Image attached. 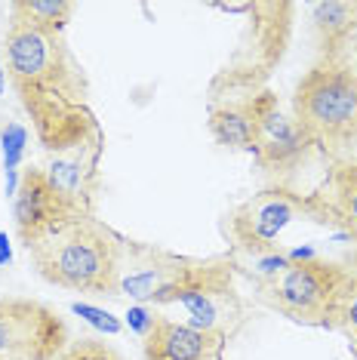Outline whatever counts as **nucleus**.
Segmentation results:
<instances>
[{"label":"nucleus","mask_w":357,"mask_h":360,"mask_svg":"<svg viewBox=\"0 0 357 360\" xmlns=\"http://www.w3.org/2000/svg\"><path fill=\"white\" fill-rule=\"evenodd\" d=\"M351 354H354V360H357V345H351Z\"/></svg>","instance_id":"obj_26"},{"label":"nucleus","mask_w":357,"mask_h":360,"mask_svg":"<svg viewBox=\"0 0 357 360\" xmlns=\"http://www.w3.org/2000/svg\"><path fill=\"white\" fill-rule=\"evenodd\" d=\"M345 271H351V274H357V250L351 252V256H348V268Z\"/></svg>","instance_id":"obj_25"},{"label":"nucleus","mask_w":357,"mask_h":360,"mask_svg":"<svg viewBox=\"0 0 357 360\" xmlns=\"http://www.w3.org/2000/svg\"><path fill=\"white\" fill-rule=\"evenodd\" d=\"M71 311H74L77 317H84L89 326H96V330H102V333H108V335H117V333H120V321H117V317L108 314V311H102V308H96V305H86V302H74V305H71Z\"/></svg>","instance_id":"obj_20"},{"label":"nucleus","mask_w":357,"mask_h":360,"mask_svg":"<svg viewBox=\"0 0 357 360\" xmlns=\"http://www.w3.org/2000/svg\"><path fill=\"white\" fill-rule=\"evenodd\" d=\"M6 93V65H4V59H0V96Z\"/></svg>","instance_id":"obj_24"},{"label":"nucleus","mask_w":357,"mask_h":360,"mask_svg":"<svg viewBox=\"0 0 357 360\" xmlns=\"http://www.w3.org/2000/svg\"><path fill=\"white\" fill-rule=\"evenodd\" d=\"M13 262V247H10V237L0 231V265H10Z\"/></svg>","instance_id":"obj_23"},{"label":"nucleus","mask_w":357,"mask_h":360,"mask_svg":"<svg viewBox=\"0 0 357 360\" xmlns=\"http://www.w3.org/2000/svg\"><path fill=\"white\" fill-rule=\"evenodd\" d=\"M299 216H311L318 222H327L318 194H296L283 185L265 188V191L253 194L228 216V234L234 247L247 252L249 259H256L265 256V252H278V237Z\"/></svg>","instance_id":"obj_5"},{"label":"nucleus","mask_w":357,"mask_h":360,"mask_svg":"<svg viewBox=\"0 0 357 360\" xmlns=\"http://www.w3.org/2000/svg\"><path fill=\"white\" fill-rule=\"evenodd\" d=\"M56 360H124L115 348H108L105 342L96 339H80L74 345H68Z\"/></svg>","instance_id":"obj_19"},{"label":"nucleus","mask_w":357,"mask_h":360,"mask_svg":"<svg viewBox=\"0 0 357 360\" xmlns=\"http://www.w3.org/2000/svg\"><path fill=\"white\" fill-rule=\"evenodd\" d=\"M71 15H74V4L68 0H13L10 4V22L56 31V34H62Z\"/></svg>","instance_id":"obj_16"},{"label":"nucleus","mask_w":357,"mask_h":360,"mask_svg":"<svg viewBox=\"0 0 357 360\" xmlns=\"http://www.w3.org/2000/svg\"><path fill=\"white\" fill-rule=\"evenodd\" d=\"M342 277L345 268L327 259L290 262L278 277L259 281V299L296 323L327 326L332 296Z\"/></svg>","instance_id":"obj_6"},{"label":"nucleus","mask_w":357,"mask_h":360,"mask_svg":"<svg viewBox=\"0 0 357 360\" xmlns=\"http://www.w3.org/2000/svg\"><path fill=\"white\" fill-rule=\"evenodd\" d=\"M327 326L345 333L351 339V345H357V274L345 271V277L339 281L327 314Z\"/></svg>","instance_id":"obj_17"},{"label":"nucleus","mask_w":357,"mask_h":360,"mask_svg":"<svg viewBox=\"0 0 357 360\" xmlns=\"http://www.w3.org/2000/svg\"><path fill=\"white\" fill-rule=\"evenodd\" d=\"M0 148H4V169L15 173L28 148V129L15 120H4L0 124Z\"/></svg>","instance_id":"obj_18"},{"label":"nucleus","mask_w":357,"mask_h":360,"mask_svg":"<svg viewBox=\"0 0 357 360\" xmlns=\"http://www.w3.org/2000/svg\"><path fill=\"white\" fill-rule=\"evenodd\" d=\"M253 265H256L259 281H271V277H278L283 268L290 265V259H287V252H265V256L253 259Z\"/></svg>","instance_id":"obj_21"},{"label":"nucleus","mask_w":357,"mask_h":360,"mask_svg":"<svg viewBox=\"0 0 357 360\" xmlns=\"http://www.w3.org/2000/svg\"><path fill=\"white\" fill-rule=\"evenodd\" d=\"M4 46L6 80L34 127L40 148L59 154L99 129L86 75L62 34L10 22Z\"/></svg>","instance_id":"obj_1"},{"label":"nucleus","mask_w":357,"mask_h":360,"mask_svg":"<svg viewBox=\"0 0 357 360\" xmlns=\"http://www.w3.org/2000/svg\"><path fill=\"white\" fill-rule=\"evenodd\" d=\"M222 84V80H216ZM231 86V84H225ZM240 96H225L209 105V133L222 148L228 151H249L256 136V93L259 86H238Z\"/></svg>","instance_id":"obj_13"},{"label":"nucleus","mask_w":357,"mask_h":360,"mask_svg":"<svg viewBox=\"0 0 357 360\" xmlns=\"http://www.w3.org/2000/svg\"><path fill=\"white\" fill-rule=\"evenodd\" d=\"M314 142L302 129V124L280 108L278 96L271 89H259L256 93V136L249 154L256 158L259 169L268 176L287 179L296 173L302 163L311 158Z\"/></svg>","instance_id":"obj_8"},{"label":"nucleus","mask_w":357,"mask_h":360,"mask_svg":"<svg viewBox=\"0 0 357 360\" xmlns=\"http://www.w3.org/2000/svg\"><path fill=\"white\" fill-rule=\"evenodd\" d=\"M71 212L74 210L65 207V200L53 191L44 169L28 167L25 173H22L19 191H15V198H13V219H15V231H19L25 247L40 240L50 228H56L65 216H71Z\"/></svg>","instance_id":"obj_10"},{"label":"nucleus","mask_w":357,"mask_h":360,"mask_svg":"<svg viewBox=\"0 0 357 360\" xmlns=\"http://www.w3.org/2000/svg\"><path fill=\"white\" fill-rule=\"evenodd\" d=\"M293 117L311 136L314 148L345 160L357 148V75L345 65L318 62L296 84Z\"/></svg>","instance_id":"obj_3"},{"label":"nucleus","mask_w":357,"mask_h":360,"mask_svg":"<svg viewBox=\"0 0 357 360\" xmlns=\"http://www.w3.org/2000/svg\"><path fill=\"white\" fill-rule=\"evenodd\" d=\"M178 305L188 308L191 326H197L204 333L225 335V339L247 321V302L240 299L234 277H225V281H216V283H207V286L185 292L178 299Z\"/></svg>","instance_id":"obj_11"},{"label":"nucleus","mask_w":357,"mask_h":360,"mask_svg":"<svg viewBox=\"0 0 357 360\" xmlns=\"http://www.w3.org/2000/svg\"><path fill=\"white\" fill-rule=\"evenodd\" d=\"M225 342V335L157 317L145 335V360H222Z\"/></svg>","instance_id":"obj_12"},{"label":"nucleus","mask_w":357,"mask_h":360,"mask_svg":"<svg viewBox=\"0 0 357 360\" xmlns=\"http://www.w3.org/2000/svg\"><path fill=\"white\" fill-rule=\"evenodd\" d=\"M25 250L34 271L46 283L71 292L120 296L124 237H117L96 216L71 212Z\"/></svg>","instance_id":"obj_2"},{"label":"nucleus","mask_w":357,"mask_h":360,"mask_svg":"<svg viewBox=\"0 0 357 360\" xmlns=\"http://www.w3.org/2000/svg\"><path fill=\"white\" fill-rule=\"evenodd\" d=\"M157 317L151 314L145 305H136V308H129V314H126V323H129V330L133 333H139V335H148L151 333V326Z\"/></svg>","instance_id":"obj_22"},{"label":"nucleus","mask_w":357,"mask_h":360,"mask_svg":"<svg viewBox=\"0 0 357 360\" xmlns=\"http://www.w3.org/2000/svg\"><path fill=\"white\" fill-rule=\"evenodd\" d=\"M318 200L323 207L327 222L339 225L357 243V160L354 158L336 160L323 191H318Z\"/></svg>","instance_id":"obj_15"},{"label":"nucleus","mask_w":357,"mask_h":360,"mask_svg":"<svg viewBox=\"0 0 357 360\" xmlns=\"http://www.w3.org/2000/svg\"><path fill=\"white\" fill-rule=\"evenodd\" d=\"M102 154H105V136L102 129H96L84 142L53 154L50 163H46L44 173L68 210L93 216L96 200H99V188H102V169H99Z\"/></svg>","instance_id":"obj_9"},{"label":"nucleus","mask_w":357,"mask_h":360,"mask_svg":"<svg viewBox=\"0 0 357 360\" xmlns=\"http://www.w3.org/2000/svg\"><path fill=\"white\" fill-rule=\"evenodd\" d=\"M311 25L318 34V62H342L357 40V0H323L314 4Z\"/></svg>","instance_id":"obj_14"},{"label":"nucleus","mask_w":357,"mask_h":360,"mask_svg":"<svg viewBox=\"0 0 357 360\" xmlns=\"http://www.w3.org/2000/svg\"><path fill=\"white\" fill-rule=\"evenodd\" d=\"M234 277L228 256L191 259L176 256L160 247L124 240L120 256V296H129L139 305H173L185 292L197 286Z\"/></svg>","instance_id":"obj_4"},{"label":"nucleus","mask_w":357,"mask_h":360,"mask_svg":"<svg viewBox=\"0 0 357 360\" xmlns=\"http://www.w3.org/2000/svg\"><path fill=\"white\" fill-rule=\"evenodd\" d=\"M68 348V326L34 299H0V360H56Z\"/></svg>","instance_id":"obj_7"}]
</instances>
